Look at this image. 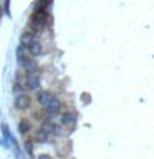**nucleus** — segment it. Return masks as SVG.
<instances>
[{
    "label": "nucleus",
    "instance_id": "39448f33",
    "mask_svg": "<svg viewBox=\"0 0 154 159\" xmlns=\"http://www.w3.org/2000/svg\"><path fill=\"white\" fill-rule=\"evenodd\" d=\"M33 42H35V35H33L32 32H25L22 37H20V45H22V47H25L27 50H28V47H30Z\"/></svg>",
    "mask_w": 154,
    "mask_h": 159
},
{
    "label": "nucleus",
    "instance_id": "423d86ee",
    "mask_svg": "<svg viewBox=\"0 0 154 159\" xmlns=\"http://www.w3.org/2000/svg\"><path fill=\"white\" fill-rule=\"evenodd\" d=\"M28 53H30V57H40V55L43 53V47H42V43L35 40V42L28 47Z\"/></svg>",
    "mask_w": 154,
    "mask_h": 159
},
{
    "label": "nucleus",
    "instance_id": "6e6552de",
    "mask_svg": "<svg viewBox=\"0 0 154 159\" xmlns=\"http://www.w3.org/2000/svg\"><path fill=\"white\" fill-rule=\"evenodd\" d=\"M28 128H30V126H28V123H27V121H22V123L18 124V129H20V133H22V134L27 133V131H28Z\"/></svg>",
    "mask_w": 154,
    "mask_h": 159
},
{
    "label": "nucleus",
    "instance_id": "f257e3e1",
    "mask_svg": "<svg viewBox=\"0 0 154 159\" xmlns=\"http://www.w3.org/2000/svg\"><path fill=\"white\" fill-rule=\"evenodd\" d=\"M40 73L35 71V73H27V86L28 89H38L40 86Z\"/></svg>",
    "mask_w": 154,
    "mask_h": 159
},
{
    "label": "nucleus",
    "instance_id": "f03ea898",
    "mask_svg": "<svg viewBox=\"0 0 154 159\" xmlns=\"http://www.w3.org/2000/svg\"><path fill=\"white\" fill-rule=\"evenodd\" d=\"M45 109H47V113L50 114V116H55V114H58L60 109H61V103H60L58 98H53L52 101L45 106Z\"/></svg>",
    "mask_w": 154,
    "mask_h": 159
},
{
    "label": "nucleus",
    "instance_id": "9d476101",
    "mask_svg": "<svg viewBox=\"0 0 154 159\" xmlns=\"http://www.w3.org/2000/svg\"><path fill=\"white\" fill-rule=\"evenodd\" d=\"M38 159H52V156H48V154H40Z\"/></svg>",
    "mask_w": 154,
    "mask_h": 159
},
{
    "label": "nucleus",
    "instance_id": "7ed1b4c3",
    "mask_svg": "<svg viewBox=\"0 0 154 159\" xmlns=\"http://www.w3.org/2000/svg\"><path fill=\"white\" fill-rule=\"evenodd\" d=\"M15 104H17L18 109H27L30 106V96H28V94H23V93L17 94V98H15Z\"/></svg>",
    "mask_w": 154,
    "mask_h": 159
},
{
    "label": "nucleus",
    "instance_id": "9b49d317",
    "mask_svg": "<svg viewBox=\"0 0 154 159\" xmlns=\"http://www.w3.org/2000/svg\"><path fill=\"white\" fill-rule=\"evenodd\" d=\"M25 146H27V148H25V149H27V152H32V144H25Z\"/></svg>",
    "mask_w": 154,
    "mask_h": 159
},
{
    "label": "nucleus",
    "instance_id": "1a4fd4ad",
    "mask_svg": "<svg viewBox=\"0 0 154 159\" xmlns=\"http://www.w3.org/2000/svg\"><path fill=\"white\" fill-rule=\"evenodd\" d=\"M13 91L17 93V94H20V93H22V88H20L18 84H15V86H13Z\"/></svg>",
    "mask_w": 154,
    "mask_h": 159
},
{
    "label": "nucleus",
    "instance_id": "20e7f679",
    "mask_svg": "<svg viewBox=\"0 0 154 159\" xmlns=\"http://www.w3.org/2000/svg\"><path fill=\"white\" fill-rule=\"evenodd\" d=\"M53 98H55V94L50 93V91H38L37 93V99H38V103L42 104V106H47Z\"/></svg>",
    "mask_w": 154,
    "mask_h": 159
},
{
    "label": "nucleus",
    "instance_id": "0eeeda50",
    "mask_svg": "<svg viewBox=\"0 0 154 159\" xmlns=\"http://www.w3.org/2000/svg\"><path fill=\"white\" fill-rule=\"evenodd\" d=\"M61 123H63V124H71V123H75V114H73V113H65L63 116H61Z\"/></svg>",
    "mask_w": 154,
    "mask_h": 159
}]
</instances>
